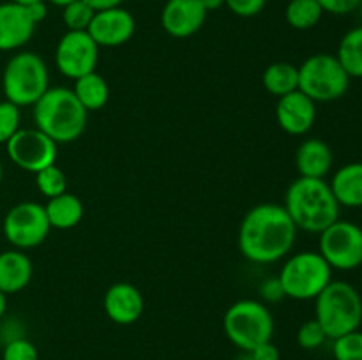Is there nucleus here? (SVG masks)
Returning a JSON list of instances; mask_svg holds the SVG:
<instances>
[{
  "mask_svg": "<svg viewBox=\"0 0 362 360\" xmlns=\"http://www.w3.org/2000/svg\"><path fill=\"white\" fill-rule=\"evenodd\" d=\"M297 232L283 205L260 203L244 215L237 242L251 263L269 265L288 256L296 246Z\"/></svg>",
  "mask_w": 362,
  "mask_h": 360,
  "instance_id": "f257e3e1",
  "label": "nucleus"
},
{
  "mask_svg": "<svg viewBox=\"0 0 362 360\" xmlns=\"http://www.w3.org/2000/svg\"><path fill=\"white\" fill-rule=\"evenodd\" d=\"M283 207L288 212L297 229L317 235L338 221L341 212L327 180L308 176H297L290 184Z\"/></svg>",
  "mask_w": 362,
  "mask_h": 360,
  "instance_id": "f03ea898",
  "label": "nucleus"
},
{
  "mask_svg": "<svg viewBox=\"0 0 362 360\" xmlns=\"http://www.w3.org/2000/svg\"><path fill=\"white\" fill-rule=\"evenodd\" d=\"M32 108L35 127L57 145L73 143L87 127L88 112L78 101L73 88H48Z\"/></svg>",
  "mask_w": 362,
  "mask_h": 360,
  "instance_id": "7ed1b4c3",
  "label": "nucleus"
},
{
  "mask_svg": "<svg viewBox=\"0 0 362 360\" xmlns=\"http://www.w3.org/2000/svg\"><path fill=\"white\" fill-rule=\"evenodd\" d=\"M315 320L329 339H336L362 325V296L359 289L346 281L332 279L315 299Z\"/></svg>",
  "mask_w": 362,
  "mask_h": 360,
  "instance_id": "20e7f679",
  "label": "nucleus"
},
{
  "mask_svg": "<svg viewBox=\"0 0 362 360\" xmlns=\"http://www.w3.org/2000/svg\"><path fill=\"white\" fill-rule=\"evenodd\" d=\"M49 88L48 66L34 52H18L2 73V92L13 104L34 106Z\"/></svg>",
  "mask_w": 362,
  "mask_h": 360,
  "instance_id": "39448f33",
  "label": "nucleus"
},
{
  "mask_svg": "<svg viewBox=\"0 0 362 360\" xmlns=\"http://www.w3.org/2000/svg\"><path fill=\"white\" fill-rule=\"evenodd\" d=\"M223 330L235 348L250 353L262 342L272 341L274 318L264 302L243 299L226 309L223 316Z\"/></svg>",
  "mask_w": 362,
  "mask_h": 360,
  "instance_id": "423d86ee",
  "label": "nucleus"
},
{
  "mask_svg": "<svg viewBox=\"0 0 362 360\" xmlns=\"http://www.w3.org/2000/svg\"><path fill=\"white\" fill-rule=\"evenodd\" d=\"M332 272L318 251H299L283 263L278 277L286 299L315 300L332 281Z\"/></svg>",
  "mask_w": 362,
  "mask_h": 360,
  "instance_id": "0eeeda50",
  "label": "nucleus"
},
{
  "mask_svg": "<svg viewBox=\"0 0 362 360\" xmlns=\"http://www.w3.org/2000/svg\"><path fill=\"white\" fill-rule=\"evenodd\" d=\"M299 69V90L315 102H332L349 92L350 80L336 55L315 53L308 56Z\"/></svg>",
  "mask_w": 362,
  "mask_h": 360,
  "instance_id": "6e6552de",
  "label": "nucleus"
},
{
  "mask_svg": "<svg viewBox=\"0 0 362 360\" xmlns=\"http://www.w3.org/2000/svg\"><path fill=\"white\" fill-rule=\"evenodd\" d=\"M318 253L332 270H357L362 267V228L357 222L339 217L318 233Z\"/></svg>",
  "mask_w": 362,
  "mask_h": 360,
  "instance_id": "1a4fd4ad",
  "label": "nucleus"
},
{
  "mask_svg": "<svg viewBox=\"0 0 362 360\" xmlns=\"http://www.w3.org/2000/svg\"><path fill=\"white\" fill-rule=\"evenodd\" d=\"M49 226L45 205L37 201H21L7 210L2 221V232L14 249H32L41 246L48 236Z\"/></svg>",
  "mask_w": 362,
  "mask_h": 360,
  "instance_id": "9d476101",
  "label": "nucleus"
},
{
  "mask_svg": "<svg viewBox=\"0 0 362 360\" xmlns=\"http://www.w3.org/2000/svg\"><path fill=\"white\" fill-rule=\"evenodd\" d=\"M6 150L14 166L34 175L55 164L57 155H59L55 141L37 127L18 131L6 143Z\"/></svg>",
  "mask_w": 362,
  "mask_h": 360,
  "instance_id": "9b49d317",
  "label": "nucleus"
},
{
  "mask_svg": "<svg viewBox=\"0 0 362 360\" xmlns=\"http://www.w3.org/2000/svg\"><path fill=\"white\" fill-rule=\"evenodd\" d=\"M99 62V46L87 30H67L55 48V66L71 80L94 73Z\"/></svg>",
  "mask_w": 362,
  "mask_h": 360,
  "instance_id": "f8f14e48",
  "label": "nucleus"
},
{
  "mask_svg": "<svg viewBox=\"0 0 362 360\" xmlns=\"http://www.w3.org/2000/svg\"><path fill=\"white\" fill-rule=\"evenodd\" d=\"M136 30V21L133 14L124 7H112V9L98 11L87 28L88 35L101 48H117L122 46L133 37Z\"/></svg>",
  "mask_w": 362,
  "mask_h": 360,
  "instance_id": "ddd939ff",
  "label": "nucleus"
},
{
  "mask_svg": "<svg viewBox=\"0 0 362 360\" xmlns=\"http://www.w3.org/2000/svg\"><path fill=\"white\" fill-rule=\"evenodd\" d=\"M276 120H278L279 127L290 136H304L315 126L317 102L297 88L283 97H278Z\"/></svg>",
  "mask_w": 362,
  "mask_h": 360,
  "instance_id": "4468645a",
  "label": "nucleus"
},
{
  "mask_svg": "<svg viewBox=\"0 0 362 360\" xmlns=\"http://www.w3.org/2000/svg\"><path fill=\"white\" fill-rule=\"evenodd\" d=\"M207 14L200 0H168L161 11V27L172 37L186 39L204 27Z\"/></svg>",
  "mask_w": 362,
  "mask_h": 360,
  "instance_id": "2eb2a0df",
  "label": "nucleus"
},
{
  "mask_svg": "<svg viewBox=\"0 0 362 360\" xmlns=\"http://www.w3.org/2000/svg\"><path fill=\"white\" fill-rule=\"evenodd\" d=\"M35 20L27 6L14 2L0 4V52H14L27 44L34 35Z\"/></svg>",
  "mask_w": 362,
  "mask_h": 360,
  "instance_id": "dca6fc26",
  "label": "nucleus"
},
{
  "mask_svg": "<svg viewBox=\"0 0 362 360\" xmlns=\"http://www.w3.org/2000/svg\"><path fill=\"white\" fill-rule=\"evenodd\" d=\"M103 309L113 323L133 325L144 314L145 300L140 289L131 282H115L106 289Z\"/></svg>",
  "mask_w": 362,
  "mask_h": 360,
  "instance_id": "f3484780",
  "label": "nucleus"
},
{
  "mask_svg": "<svg viewBox=\"0 0 362 360\" xmlns=\"http://www.w3.org/2000/svg\"><path fill=\"white\" fill-rule=\"evenodd\" d=\"M334 166V154L320 138H308L296 150V168L299 176L325 179Z\"/></svg>",
  "mask_w": 362,
  "mask_h": 360,
  "instance_id": "a211bd4d",
  "label": "nucleus"
},
{
  "mask_svg": "<svg viewBox=\"0 0 362 360\" xmlns=\"http://www.w3.org/2000/svg\"><path fill=\"white\" fill-rule=\"evenodd\" d=\"M34 275L32 260L20 249L0 253V289L6 295L20 293L28 286Z\"/></svg>",
  "mask_w": 362,
  "mask_h": 360,
  "instance_id": "6ab92c4d",
  "label": "nucleus"
},
{
  "mask_svg": "<svg viewBox=\"0 0 362 360\" xmlns=\"http://www.w3.org/2000/svg\"><path fill=\"white\" fill-rule=\"evenodd\" d=\"M329 186L339 207L362 208V161L339 166L332 173Z\"/></svg>",
  "mask_w": 362,
  "mask_h": 360,
  "instance_id": "aec40b11",
  "label": "nucleus"
},
{
  "mask_svg": "<svg viewBox=\"0 0 362 360\" xmlns=\"http://www.w3.org/2000/svg\"><path fill=\"white\" fill-rule=\"evenodd\" d=\"M45 210L52 228L71 229L80 224L85 208L76 194H71L66 191L64 194L49 198L48 203L45 205Z\"/></svg>",
  "mask_w": 362,
  "mask_h": 360,
  "instance_id": "412c9836",
  "label": "nucleus"
},
{
  "mask_svg": "<svg viewBox=\"0 0 362 360\" xmlns=\"http://www.w3.org/2000/svg\"><path fill=\"white\" fill-rule=\"evenodd\" d=\"M73 92L87 112H98L105 108L110 99L108 81L95 71L74 80Z\"/></svg>",
  "mask_w": 362,
  "mask_h": 360,
  "instance_id": "4be33fe9",
  "label": "nucleus"
},
{
  "mask_svg": "<svg viewBox=\"0 0 362 360\" xmlns=\"http://www.w3.org/2000/svg\"><path fill=\"white\" fill-rule=\"evenodd\" d=\"M262 83L269 94L283 97L299 88V69L290 62H274L265 67Z\"/></svg>",
  "mask_w": 362,
  "mask_h": 360,
  "instance_id": "5701e85b",
  "label": "nucleus"
},
{
  "mask_svg": "<svg viewBox=\"0 0 362 360\" xmlns=\"http://www.w3.org/2000/svg\"><path fill=\"white\" fill-rule=\"evenodd\" d=\"M336 59L350 78H362V25H357L343 34Z\"/></svg>",
  "mask_w": 362,
  "mask_h": 360,
  "instance_id": "b1692460",
  "label": "nucleus"
},
{
  "mask_svg": "<svg viewBox=\"0 0 362 360\" xmlns=\"http://www.w3.org/2000/svg\"><path fill=\"white\" fill-rule=\"evenodd\" d=\"M324 16V9L317 0H288L285 20L296 30H310L317 27Z\"/></svg>",
  "mask_w": 362,
  "mask_h": 360,
  "instance_id": "393cba45",
  "label": "nucleus"
},
{
  "mask_svg": "<svg viewBox=\"0 0 362 360\" xmlns=\"http://www.w3.org/2000/svg\"><path fill=\"white\" fill-rule=\"evenodd\" d=\"M35 186H37L39 193L49 200V198H55L59 194L66 193L67 176L59 166L52 164L48 168L41 169L39 173H35Z\"/></svg>",
  "mask_w": 362,
  "mask_h": 360,
  "instance_id": "a878e982",
  "label": "nucleus"
},
{
  "mask_svg": "<svg viewBox=\"0 0 362 360\" xmlns=\"http://www.w3.org/2000/svg\"><path fill=\"white\" fill-rule=\"evenodd\" d=\"M332 356L334 360H362L361 328L332 339Z\"/></svg>",
  "mask_w": 362,
  "mask_h": 360,
  "instance_id": "bb28decb",
  "label": "nucleus"
},
{
  "mask_svg": "<svg viewBox=\"0 0 362 360\" xmlns=\"http://www.w3.org/2000/svg\"><path fill=\"white\" fill-rule=\"evenodd\" d=\"M94 14L95 11L83 0H74L69 6L62 7V21L67 30H87Z\"/></svg>",
  "mask_w": 362,
  "mask_h": 360,
  "instance_id": "cd10ccee",
  "label": "nucleus"
},
{
  "mask_svg": "<svg viewBox=\"0 0 362 360\" xmlns=\"http://www.w3.org/2000/svg\"><path fill=\"white\" fill-rule=\"evenodd\" d=\"M20 124V106L13 104L7 99L0 101V145H6L21 129Z\"/></svg>",
  "mask_w": 362,
  "mask_h": 360,
  "instance_id": "c85d7f7f",
  "label": "nucleus"
},
{
  "mask_svg": "<svg viewBox=\"0 0 362 360\" xmlns=\"http://www.w3.org/2000/svg\"><path fill=\"white\" fill-rule=\"evenodd\" d=\"M327 334L317 320H308L297 330V342L303 349H317L327 341Z\"/></svg>",
  "mask_w": 362,
  "mask_h": 360,
  "instance_id": "c756f323",
  "label": "nucleus"
},
{
  "mask_svg": "<svg viewBox=\"0 0 362 360\" xmlns=\"http://www.w3.org/2000/svg\"><path fill=\"white\" fill-rule=\"evenodd\" d=\"M2 360H39L37 346L27 337L13 339L4 344Z\"/></svg>",
  "mask_w": 362,
  "mask_h": 360,
  "instance_id": "7c9ffc66",
  "label": "nucleus"
},
{
  "mask_svg": "<svg viewBox=\"0 0 362 360\" xmlns=\"http://www.w3.org/2000/svg\"><path fill=\"white\" fill-rule=\"evenodd\" d=\"M225 6L240 18H253L264 11L267 0H225Z\"/></svg>",
  "mask_w": 362,
  "mask_h": 360,
  "instance_id": "2f4dec72",
  "label": "nucleus"
},
{
  "mask_svg": "<svg viewBox=\"0 0 362 360\" xmlns=\"http://www.w3.org/2000/svg\"><path fill=\"white\" fill-rule=\"evenodd\" d=\"M258 292H260L262 299L269 304H276V302H279V300L286 299L278 275H271V277L264 279V281L260 282V288H258Z\"/></svg>",
  "mask_w": 362,
  "mask_h": 360,
  "instance_id": "473e14b6",
  "label": "nucleus"
},
{
  "mask_svg": "<svg viewBox=\"0 0 362 360\" xmlns=\"http://www.w3.org/2000/svg\"><path fill=\"white\" fill-rule=\"evenodd\" d=\"M324 13L334 14V16H345V14L356 13L361 0H317Z\"/></svg>",
  "mask_w": 362,
  "mask_h": 360,
  "instance_id": "72a5a7b5",
  "label": "nucleus"
},
{
  "mask_svg": "<svg viewBox=\"0 0 362 360\" xmlns=\"http://www.w3.org/2000/svg\"><path fill=\"white\" fill-rule=\"evenodd\" d=\"M251 356L253 360H281V353H279V348L272 341L262 342L257 348L251 349Z\"/></svg>",
  "mask_w": 362,
  "mask_h": 360,
  "instance_id": "f704fd0d",
  "label": "nucleus"
},
{
  "mask_svg": "<svg viewBox=\"0 0 362 360\" xmlns=\"http://www.w3.org/2000/svg\"><path fill=\"white\" fill-rule=\"evenodd\" d=\"M18 337H25V334L23 328L20 327V323H18L16 320H6L0 325V341H2L4 344Z\"/></svg>",
  "mask_w": 362,
  "mask_h": 360,
  "instance_id": "c9c22d12",
  "label": "nucleus"
},
{
  "mask_svg": "<svg viewBox=\"0 0 362 360\" xmlns=\"http://www.w3.org/2000/svg\"><path fill=\"white\" fill-rule=\"evenodd\" d=\"M85 4L92 7V9L98 13V11H105V9H112V7H120V4L124 0H83Z\"/></svg>",
  "mask_w": 362,
  "mask_h": 360,
  "instance_id": "e433bc0d",
  "label": "nucleus"
},
{
  "mask_svg": "<svg viewBox=\"0 0 362 360\" xmlns=\"http://www.w3.org/2000/svg\"><path fill=\"white\" fill-rule=\"evenodd\" d=\"M28 11H30L32 18L35 20V23H41L42 20L46 18V14H48V7H46L45 0L42 2H35V4H30V6H27Z\"/></svg>",
  "mask_w": 362,
  "mask_h": 360,
  "instance_id": "4c0bfd02",
  "label": "nucleus"
},
{
  "mask_svg": "<svg viewBox=\"0 0 362 360\" xmlns=\"http://www.w3.org/2000/svg\"><path fill=\"white\" fill-rule=\"evenodd\" d=\"M200 4L205 7L207 13H211V11H218L219 7L225 6V0H200Z\"/></svg>",
  "mask_w": 362,
  "mask_h": 360,
  "instance_id": "58836bf2",
  "label": "nucleus"
},
{
  "mask_svg": "<svg viewBox=\"0 0 362 360\" xmlns=\"http://www.w3.org/2000/svg\"><path fill=\"white\" fill-rule=\"evenodd\" d=\"M7 296H9V295H6V293H4L2 289H0V320H2V318L6 316V311H7Z\"/></svg>",
  "mask_w": 362,
  "mask_h": 360,
  "instance_id": "ea45409f",
  "label": "nucleus"
},
{
  "mask_svg": "<svg viewBox=\"0 0 362 360\" xmlns=\"http://www.w3.org/2000/svg\"><path fill=\"white\" fill-rule=\"evenodd\" d=\"M48 2H52L53 6H57V7H66V6H69L71 2H74V0H48Z\"/></svg>",
  "mask_w": 362,
  "mask_h": 360,
  "instance_id": "a19ab883",
  "label": "nucleus"
},
{
  "mask_svg": "<svg viewBox=\"0 0 362 360\" xmlns=\"http://www.w3.org/2000/svg\"><path fill=\"white\" fill-rule=\"evenodd\" d=\"M11 2H14V4H20V6H30V4H35V2H42V0H11Z\"/></svg>",
  "mask_w": 362,
  "mask_h": 360,
  "instance_id": "79ce46f5",
  "label": "nucleus"
},
{
  "mask_svg": "<svg viewBox=\"0 0 362 360\" xmlns=\"http://www.w3.org/2000/svg\"><path fill=\"white\" fill-rule=\"evenodd\" d=\"M235 360H253V356H251V353H246V352H240V355L237 356Z\"/></svg>",
  "mask_w": 362,
  "mask_h": 360,
  "instance_id": "37998d69",
  "label": "nucleus"
},
{
  "mask_svg": "<svg viewBox=\"0 0 362 360\" xmlns=\"http://www.w3.org/2000/svg\"><path fill=\"white\" fill-rule=\"evenodd\" d=\"M4 179V166H2V161H0V182H2Z\"/></svg>",
  "mask_w": 362,
  "mask_h": 360,
  "instance_id": "c03bdc74",
  "label": "nucleus"
},
{
  "mask_svg": "<svg viewBox=\"0 0 362 360\" xmlns=\"http://www.w3.org/2000/svg\"><path fill=\"white\" fill-rule=\"evenodd\" d=\"M357 11H359V14H361V20H362V0H361V4H359V7H357Z\"/></svg>",
  "mask_w": 362,
  "mask_h": 360,
  "instance_id": "a18cd8bd",
  "label": "nucleus"
}]
</instances>
